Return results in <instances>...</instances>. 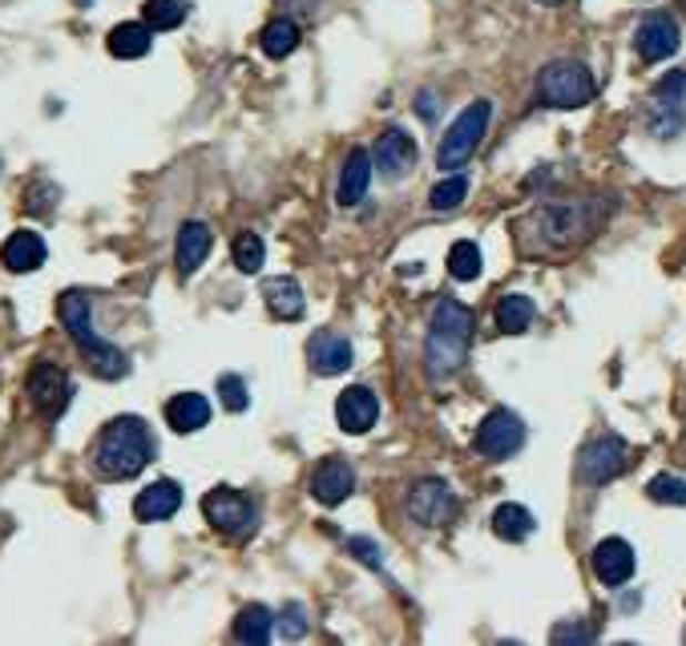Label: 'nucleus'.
<instances>
[{"label":"nucleus","mask_w":686,"mask_h":646,"mask_svg":"<svg viewBox=\"0 0 686 646\" xmlns=\"http://www.w3.org/2000/svg\"><path fill=\"white\" fill-rule=\"evenodd\" d=\"M355 489V468L343 457H327L311 473V497L320 505H343Z\"/></svg>","instance_id":"obj_15"},{"label":"nucleus","mask_w":686,"mask_h":646,"mask_svg":"<svg viewBox=\"0 0 686 646\" xmlns=\"http://www.w3.org/2000/svg\"><path fill=\"white\" fill-rule=\"evenodd\" d=\"M283 4H287V9H315L320 0H283Z\"/></svg>","instance_id":"obj_39"},{"label":"nucleus","mask_w":686,"mask_h":646,"mask_svg":"<svg viewBox=\"0 0 686 646\" xmlns=\"http://www.w3.org/2000/svg\"><path fill=\"white\" fill-rule=\"evenodd\" d=\"M300 37H303L300 24L291 21V17H275V21L259 33V46H263V53L271 57V61H283V57H291L300 49Z\"/></svg>","instance_id":"obj_26"},{"label":"nucleus","mask_w":686,"mask_h":646,"mask_svg":"<svg viewBox=\"0 0 686 646\" xmlns=\"http://www.w3.org/2000/svg\"><path fill=\"white\" fill-rule=\"evenodd\" d=\"M347 549H352V554L360 557L364 566H376V569L384 566V549H380L372 537H347Z\"/></svg>","instance_id":"obj_36"},{"label":"nucleus","mask_w":686,"mask_h":646,"mask_svg":"<svg viewBox=\"0 0 686 646\" xmlns=\"http://www.w3.org/2000/svg\"><path fill=\"white\" fill-rule=\"evenodd\" d=\"M421 118H432V93H421Z\"/></svg>","instance_id":"obj_40"},{"label":"nucleus","mask_w":686,"mask_h":646,"mask_svg":"<svg viewBox=\"0 0 686 646\" xmlns=\"http://www.w3.org/2000/svg\"><path fill=\"white\" fill-rule=\"evenodd\" d=\"M537 4H562V0H537Z\"/></svg>","instance_id":"obj_41"},{"label":"nucleus","mask_w":686,"mask_h":646,"mask_svg":"<svg viewBox=\"0 0 686 646\" xmlns=\"http://www.w3.org/2000/svg\"><path fill=\"white\" fill-rule=\"evenodd\" d=\"M683 9H686V0H683Z\"/></svg>","instance_id":"obj_42"},{"label":"nucleus","mask_w":686,"mask_h":646,"mask_svg":"<svg viewBox=\"0 0 686 646\" xmlns=\"http://www.w3.org/2000/svg\"><path fill=\"white\" fill-rule=\"evenodd\" d=\"M24 388H29V401H33V408L44 421H57L69 408V401H73V380L65 376V369H57V364H37L29 372Z\"/></svg>","instance_id":"obj_11"},{"label":"nucleus","mask_w":686,"mask_h":646,"mask_svg":"<svg viewBox=\"0 0 686 646\" xmlns=\"http://www.w3.org/2000/svg\"><path fill=\"white\" fill-rule=\"evenodd\" d=\"M533 315H537V307H533L529 295H521V291H513V295H501V303H497V327H501V332L521 335L533 323Z\"/></svg>","instance_id":"obj_29"},{"label":"nucleus","mask_w":686,"mask_h":646,"mask_svg":"<svg viewBox=\"0 0 686 646\" xmlns=\"http://www.w3.org/2000/svg\"><path fill=\"white\" fill-rule=\"evenodd\" d=\"M219 401L226 413H246V404H251V392H246V380L243 376H222L219 380Z\"/></svg>","instance_id":"obj_35"},{"label":"nucleus","mask_w":686,"mask_h":646,"mask_svg":"<svg viewBox=\"0 0 686 646\" xmlns=\"http://www.w3.org/2000/svg\"><path fill=\"white\" fill-rule=\"evenodd\" d=\"M150 457H154V436L142 416H113L93 441V468L105 481L138 477L150 465Z\"/></svg>","instance_id":"obj_3"},{"label":"nucleus","mask_w":686,"mask_h":646,"mask_svg":"<svg viewBox=\"0 0 686 646\" xmlns=\"http://www.w3.org/2000/svg\"><path fill=\"white\" fill-rule=\"evenodd\" d=\"M634 546L622 537H606L594 549V574L602 578V586H626L634 578Z\"/></svg>","instance_id":"obj_19"},{"label":"nucleus","mask_w":686,"mask_h":646,"mask_svg":"<svg viewBox=\"0 0 686 646\" xmlns=\"http://www.w3.org/2000/svg\"><path fill=\"white\" fill-rule=\"evenodd\" d=\"M678 21L675 17H666V12H650V17H643V24L634 29V49H638V57L643 61H666V57L678 53Z\"/></svg>","instance_id":"obj_13"},{"label":"nucleus","mask_w":686,"mask_h":646,"mask_svg":"<svg viewBox=\"0 0 686 646\" xmlns=\"http://www.w3.org/2000/svg\"><path fill=\"white\" fill-rule=\"evenodd\" d=\"M150 46H154V29H150L145 21L113 24L110 37H105V49H110L118 61H138V57L150 53Z\"/></svg>","instance_id":"obj_24"},{"label":"nucleus","mask_w":686,"mask_h":646,"mask_svg":"<svg viewBox=\"0 0 686 646\" xmlns=\"http://www.w3.org/2000/svg\"><path fill=\"white\" fill-rule=\"evenodd\" d=\"M473 335H476V315L473 307H465L453 295H441L432 307L428 335H424V372L432 384L453 380L456 372L465 369L468 352H473Z\"/></svg>","instance_id":"obj_2"},{"label":"nucleus","mask_w":686,"mask_h":646,"mask_svg":"<svg viewBox=\"0 0 686 646\" xmlns=\"http://www.w3.org/2000/svg\"><path fill=\"white\" fill-rule=\"evenodd\" d=\"M231 259H234V268L243 271V275H259V271H263V259H266L263 239H259L255 231H243L231 243Z\"/></svg>","instance_id":"obj_30"},{"label":"nucleus","mask_w":686,"mask_h":646,"mask_svg":"<svg viewBox=\"0 0 686 646\" xmlns=\"http://www.w3.org/2000/svg\"><path fill=\"white\" fill-rule=\"evenodd\" d=\"M609 211H614V199H602V194L537 202L529 214L517 219L513 239H517V251L525 259H565L582 251L606 226Z\"/></svg>","instance_id":"obj_1"},{"label":"nucleus","mask_w":686,"mask_h":646,"mask_svg":"<svg viewBox=\"0 0 686 646\" xmlns=\"http://www.w3.org/2000/svg\"><path fill=\"white\" fill-rule=\"evenodd\" d=\"M416 158H421V150H416V142H412L404 130H384L376 142V154H372V162L380 166V174L384 179H404L412 166H416Z\"/></svg>","instance_id":"obj_17"},{"label":"nucleus","mask_w":686,"mask_h":646,"mask_svg":"<svg viewBox=\"0 0 686 646\" xmlns=\"http://www.w3.org/2000/svg\"><path fill=\"white\" fill-rule=\"evenodd\" d=\"M44 259H49V246H44V239L37 231H12L4 239V246H0V263L9 271H17V275L37 271Z\"/></svg>","instance_id":"obj_22"},{"label":"nucleus","mask_w":686,"mask_h":646,"mask_svg":"<svg viewBox=\"0 0 686 646\" xmlns=\"http://www.w3.org/2000/svg\"><path fill=\"white\" fill-rule=\"evenodd\" d=\"M468 194V174H453V179H441L432 186L428 194V206L432 211H456Z\"/></svg>","instance_id":"obj_33"},{"label":"nucleus","mask_w":686,"mask_h":646,"mask_svg":"<svg viewBox=\"0 0 686 646\" xmlns=\"http://www.w3.org/2000/svg\"><path fill=\"white\" fill-rule=\"evenodd\" d=\"M683 90H686V73H666L650 93L646 105V130L654 138H675L683 134L686 110H683Z\"/></svg>","instance_id":"obj_8"},{"label":"nucleus","mask_w":686,"mask_h":646,"mask_svg":"<svg viewBox=\"0 0 686 646\" xmlns=\"http://www.w3.org/2000/svg\"><path fill=\"white\" fill-rule=\"evenodd\" d=\"M456 493L444 485V481H421V485H412L408 493V513L412 522L424 525V529H441L456 517Z\"/></svg>","instance_id":"obj_12"},{"label":"nucleus","mask_w":686,"mask_h":646,"mask_svg":"<svg viewBox=\"0 0 686 646\" xmlns=\"http://www.w3.org/2000/svg\"><path fill=\"white\" fill-rule=\"evenodd\" d=\"M57 315L65 323V332L73 335V344H78V352L85 356L93 376H101V380L130 376V356H125L118 344H110L105 335L93 332V303H89L85 291H65V295L57 300Z\"/></svg>","instance_id":"obj_4"},{"label":"nucleus","mask_w":686,"mask_h":646,"mask_svg":"<svg viewBox=\"0 0 686 646\" xmlns=\"http://www.w3.org/2000/svg\"><path fill=\"white\" fill-rule=\"evenodd\" d=\"M646 493H650V502H658V505H686V481L675 477V473H658V477L646 485Z\"/></svg>","instance_id":"obj_34"},{"label":"nucleus","mask_w":686,"mask_h":646,"mask_svg":"<svg viewBox=\"0 0 686 646\" xmlns=\"http://www.w3.org/2000/svg\"><path fill=\"white\" fill-rule=\"evenodd\" d=\"M167 424L174 433H199L211 424V401L202 392H178L167 401Z\"/></svg>","instance_id":"obj_23"},{"label":"nucleus","mask_w":686,"mask_h":646,"mask_svg":"<svg viewBox=\"0 0 686 646\" xmlns=\"http://www.w3.org/2000/svg\"><path fill=\"white\" fill-rule=\"evenodd\" d=\"M594 630H577V626H557L554 630V643H589Z\"/></svg>","instance_id":"obj_38"},{"label":"nucleus","mask_w":686,"mask_h":646,"mask_svg":"<svg viewBox=\"0 0 686 646\" xmlns=\"http://www.w3.org/2000/svg\"><path fill=\"white\" fill-rule=\"evenodd\" d=\"M214 246V234L206 223H182V231H178V243H174V263H178V275H194V271L206 263V255H211Z\"/></svg>","instance_id":"obj_20"},{"label":"nucleus","mask_w":686,"mask_h":646,"mask_svg":"<svg viewBox=\"0 0 686 646\" xmlns=\"http://www.w3.org/2000/svg\"><path fill=\"white\" fill-rule=\"evenodd\" d=\"M182 509V485L170 477L154 481V485H145L138 497H133V517L145 525H154V522H170L174 513Z\"/></svg>","instance_id":"obj_16"},{"label":"nucleus","mask_w":686,"mask_h":646,"mask_svg":"<svg viewBox=\"0 0 686 646\" xmlns=\"http://www.w3.org/2000/svg\"><path fill=\"white\" fill-rule=\"evenodd\" d=\"M488 118H493V101H473V105H465V110H461V118L448 125V134L441 138V150H436V166H441V170L465 166L468 158L476 154L481 138H485Z\"/></svg>","instance_id":"obj_6"},{"label":"nucleus","mask_w":686,"mask_h":646,"mask_svg":"<svg viewBox=\"0 0 686 646\" xmlns=\"http://www.w3.org/2000/svg\"><path fill=\"white\" fill-rule=\"evenodd\" d=\"M202 513H206V522L226 537H251L259 525L255 502L239 489H226V485H219V489H211L202 497Z\"/></svg>","instance_id":"obj_7"},{"label":"nucleus","mask_w":686,"mask_h":646,"mask_svg":"<svg viewBox=\"0 0 686 646\" xmlns=\"http://www.w3.org/2000/svg\"><path fill=\"white\" fill-rule=\"evenodd\" d=\"M263 295H266V307H271V315L275 320H300L303 315V287H300V279H291V275H283V279H271L263 287Z\"/></svg>","instance_id":"obj_25"},{"label":"nucleus","mask_w":686,"mask_h":646,"mask_svg":"<svg viewBox=\"0 0 686 646\" xmlns=\"http://www.w3.org/2000/svg\"><path fill=\"white\" fill-rule=\"evenodd\" d=\"M271 630H275V614L266 610V606H259V602H251V606H243L239 610V618H234V638L239 643H271Z\"/></svg>","instance_id":"obj_27"},{"label":"nucleus","mask_w":686,"mask_h":646,"mask_svg":"<svg viewBox=\"0 0 686 646\" xmlns=\"http://www.w3.org/2000/svg\"><path fill=\"white\" fill-rule=\"evenodd\" d=\"M307 364L320 376H340V372L352 369V344L340 332L323 327V332H315L307 340Z\"/></svg>","instance_id":"obj_18"},{"label":"nucleus","mask_w":686,"mask_h":646,"mask_svg":"<svg viewBox=\"0 0 686 646\" xmlns=\"http://www.w3.org/2000/svg\"><path fill=\"white\" fill-rule=\"evenodd\" d=\"M537 529V522H533V513L525 509V505H497V513H493V534L501 537V542H525V537Z\"/></svg>","instance_id":"obj_28"},{"label":"nucleus","mask_w":686,"mask_h":646,"mask_svg":"<svg viewBox=\"0 0 686 646\" xmlns=\"http://www.w3.org/2000/svg\"><path fill=\"white\" fill-rule=\"evenodd\" d=\"M142 21L154 29V33H167L186 21V4L182 0H145L142 4Z\"/></svg>","instance_id":"obj_31"},{"label":"nucleus","mask_w":686,"mask_h":646,"mask_svg":"<svg viewBox=\"0 0 686 646\" xmlns=\"http://www.w3.org/2000/svg\"><path fill=\"white\" fill-rule=\"evenodd\" d=\"M372 166H376L372 154H367L364 145H355L340 170V186H335V202H340V206H360V202H364L367 182H372Z\"/></svg>","instance_id":"obj_21"},{"label":"nucleus","mask_w":686,"mask_h":646,"mask_svg":"<svg viewBox=\"0 0 686 646\" xmlns=\"http://www.w3.org/2000/svg\"><path fill=\"white\" fill-rule=\"evenodd\" d=\"M476 453H485L488 461H505L513 457L521 445H525V421L510 408H493L485 421L476 424V436H473Z\"/></svg>","instance_id":"obj_9"},{"label":"nucleus","mask_w":686,"mask_h":646,"mask_svg":"<svg viewBox=\"0 0 686 646\" xmlns=\"http://www.w3.org/2000/svg\"><path fill=\"white\" fill-rule=\"evenodd\" d=\"M335 421H340L343 433H352V436H364L367 428H376V421H380L376 392L364 388V384H352V388H343L340 401H335Z\"/></svg>","instance_id":"obj_14"},{"label":"nucleus","mask_w":686,"mask_h":646,"mask_svg":"<svg viewBox=\"0 0 686 646\" xmlns=\"http://www.w3.org/2000/svg\"><path fill=\"white\" fill-rule=\"evenodd\" d=\"M279 626H283V630H287L291 638H300L303 630H307V623H303V606H300V602H291L287 610H283V623H279Z\"/></svg>","instance_id":"obj_37"},{"label":"nucleus","mask_w":686,"mask_h":646,"mask_svg":"<svg viewBox=\"0 0 686 646\" xmlns=\"http://www.w3.org/2000/svg\"><path fill=\"white\" fill-rule=\"evenodd\" d=\"M448 275L461 279V283H473L481 275V246L468 243V239L448 246Z\"/></svg>","instance_id":"obj_32"},{"label":"nucleus","mask_w":686,"mask_h":646,"mask_svg":"<svg viewBox=\"0 0 686 646\" xmlns=\"http://www.w3.org/2000/svg\"><path fill=\"white\" fill-rule=\"evenodd\" d=\"M598 93V81L582 61H549L537 73V101L549 110H582Z\"/></svg>","instance_id":"obj_5"},{"label":"nucleus","mask_w":686,"mask_h":646,"mask_svg":"<svg viewBox=\"0 0 686 646\" xmlns=\"http://www.w3.org/2000/svg\"><path fill=\"white\" fill-rule=\"evenodd\" d=\"M626 465H630V445H626L618 433H602L598 441H589L586 445L577 473H582V481H589V485H606V481H614L618 473H626Z\"/></svg>","instance_id":"obj_10"}]
</instances>
